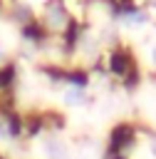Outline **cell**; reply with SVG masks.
I'll return each instance as SVG.
<instances>
[{"label": "cell", "instance_id": "6da1fadb", "mask_svg": "<svg viewBox=\"0 0 156 159\" xmlns=\"http://www.w3.org/2000/svg\"><path fill=\"white\" fill-rule=\"evenodd\" d=\"M67 102L69 104H82V94L79 92H67Z\"/></svg>", "mask_w": 156, "mask_h": 159}, {"label": "cell", "instance_id": "7a4b0ae2", "mask_svg": "<svg viewBox=\"0 0 156 159\" xmlns=\"http://www.w3.org/2000/svg\"><path fill=\"white\" fill-rule=\"evenodd\" d=\"M154 62H156V47H154Z\"/></svg>", "mask_w": 156, "mask_h": 159}]
</instances>
